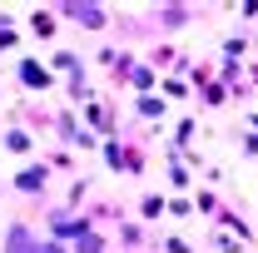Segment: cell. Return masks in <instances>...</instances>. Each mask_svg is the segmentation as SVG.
Listing matches in <instances>:
<instances>
[{
    "mask_svg": "<svg viewBox=\"0 0 258 253\" xmlns=\"http://www.w3.org/2000/svg\"><path fill=\"white\" fill-rule=\"evenodd\" d=\"M20 75H25V80H30V85H45V70H40V65H25V70H20Z\"/></svg>",
    "mask_w": 258,
    "mask_h": 253,
    "instance_id": "obj_1",
    "label": "cell"
}]
</instances>
